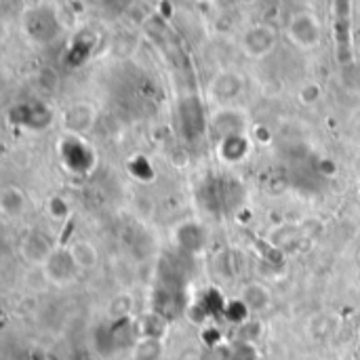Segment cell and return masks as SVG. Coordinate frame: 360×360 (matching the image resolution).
Masks as SVG:
<instances>
[{"instance_id":"cell-4","label":"cell","mask_w":360,"mask_h":360,"mask_svg":"<svg viewBox=\"0 0 360 360\" xmlns=\"http://www.w3.org/2000/svg\"><path fill=\"white\" fill-rule=\"evenodd\" d=\"M97 122V110L89 101H74L61 112V127L68 135L82 137Z\"/></svg>"},{"instance_id":"cell-9","label":"cell","mask_w":360,"mask_h":360,"mask_svg":"<svg viewBox=\"0 0 360 360\" xmlns=\"http://www.w3.org/2000/svg\"><path fill=\"white\" fill-rule=\"evenodd\" d=\"M240 300L245 302V306L251 310V312H264L270 308L272 304V295H270V289L262 283H249L243 293H240Z\"/></svg>"},{"instance_id":"cell-11","label":"cell","mask_w":360,"mask_h":360,"mask_svg":"<svg viewBox=\"0 0 360 360\" xmlns=\"http://www.w3.org/2000/svg\"><path fill=\"white\" fill-rule=\"evenodd\" d=\"M162 340L160 338H139L133 346V360H160Z\"/></svg>"},{"instance_id":"cell-2","label":"cell","mask_w":360,"mask_h":360,"mask_svg":"<svg viewBox=\"0 0 360 360\" xmlns=\"http://www.w3.org/2000/svg\"><path fill=\"white\" fill-rule=\"evenodd\" d=\"M276 44H278V32H276V27L270 25V23H264V21L249 25L243 32V36H240V49H243V53L249 59H255V61L266 59L268 55H272L274 49H276Z\"/></svg>"},{"instance_id":"cell-5","label":"cell","mask_w":360,"mask_h":360,"mask_svg":"<svg viewBox=\"0 0 360 360\" xmlns=\"http://www.w3.org/2000/svg\"><path fill=\"white\" fill-rule=\"evenodd\" d=\"M55 249L57 247H55L53 238L42 230L27 232L19 243V255L23 257V262H27L34 268H42L46 264V259L53 255Z\"/></svg>"},{"instance_id":"cell-7","label":"cell","mask_w":360,"mask_h":360,"mask_svg":"<svg viewBox=\"0 0 360 360\" xmlns=\"http://www.w3.org/2000/svg\"><path fill=\"white\" fill-rule=\"evenodd\" d=\"M27 211V194L19 186H2L0 190V215L6 221H17Z\"/></svg>"},{"instance_id":"cell-8","label":"cell","mask_w":360,"mask_h":360,"mask_svg":"<svg viewBox=\"0 0 360 360\" xmlns=\"http://www.w3.org/2000/svg\"><path fill=\"white\" fill-rule=\"evenodd\" d=\"M217 154L226 162L236 165V162H240L249 154V139L245 137V133H234V135L221 137L219 146H217Z\"/></svg>"},{"instance_id":"cell-1","label":"cell","mask_w":360,"mask_h":360,"mask_svg":"<svg viewBox=\"0 0 360 360\" xmlns=\"http://www.w3.org/2000/svg\"><path fill=\"white\" fill-rule=\"evenodd\" d=\"M287 38L300 51H314L323 42V23L312 11H297L287 23Z\"/></svg>"},{"instance_id":"cell-13","label":"cell","mask_w":360,"mask_h":360,"mask_svg":"<svg viewBox=\"0 0 360 360\" xmlns=\"http://www.w3.org/2000/svg\"><path fill=\"white\" fill-rule=\"evenodd\" d=\"M131 308H133L131 297H129L127 293H122V295H116V297L112 300V304H110V314H112L114 319H127V316L131 314Z\"/></svg>"},{"instance_id":"cell-3","label":"cell","mask_w":360,"mask_h":360,"mask_svg":"<svg viewBox=\"0 0 360 360\" xmlns=\"http://www.w3.org/2000/svg\"><path fill=\"white\" fill-rule=\"evenodd\" d=\"M44 278L51 283V285H57V287H63V285H70L76 281V276L82 272L70 251V247H57L53 251V255L46 259V264L40 268Z\"/></svg>"},{"instance_id":"cell-12","label":"cell","mask_w":360,"mask_h":360,"mask_svg":"<svg viewBox=\"0 0 360 360\" xmlns=\"http://www.w3.org/2000/svg\"><path fill=\"white\" fill-rule=\"evenodd\" d=\"M321 99H323V84L316 80L304 82L297 91V101L304 108H314L316 103H321Z\"/></svg>"},{"instance_id":"cell-6","label":"cell","mask_w":360,"mask_h":360,"mask_svg":"<svg viewBox=\"0 0 360 360\" xmlns=\"http://www.w3.org/2000/svg\"><path fill=\"white\" fill-rule=\"evenodd\" d=\"M245 89V80L238 72H232V70H226V72H219L211 84H209V93L215 101H219L221 105H230Z\"/></svg>"},{"instance_id":"cell-15","label":"cell","mask_w":360,"mask_h":360,"mask_svg":"<svg viewBox=\"0 0 360 360\" xmlns=\"http://www.w3.org/2000/svg\"><path fill=\"white\" fill-rule=\"evenodd\" d=\"M21 4L25 11H38L44 6V0H21Z\"/></svg>"},{"instance_id":"cell-14","label":"cell","mask_w":360,"mask_h":360,"mask_svg":"<svg viewBox=\"0 0 360 360\" xmlns=\"http://www.w3.org/2000/svg\"><path fill=\"white\" fill-rule=\"evenodd\" d=\"M46 211H49V217L55 219V221H63L70 215V207H68V202L61 196H53L46 202Z\"/></svg>"},{"instance_id":"cell-10","label":"cell","mask_w":360,"mask_h":360,"mask_svg":"<svg viewBox=\"0 0 360 360\" xmlns=\"http://www.w3.org/2000/svg\"><path fill=\"white\" fill-rule=\"evenodd\" d=\"M70 251H72V255H74V259H76V264H78V268L82 272L97 268V264H99V249L91 240L78 238V240H74L70 245Z\"/></svg>"}]
</instances>
